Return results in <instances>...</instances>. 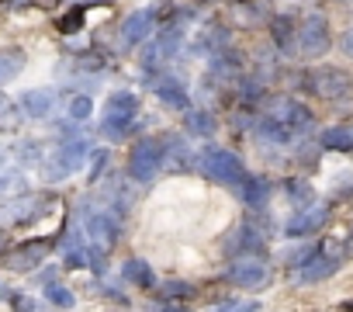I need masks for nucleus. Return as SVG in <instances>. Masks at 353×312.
<instances>
[{
  "instance_id": "2eb2a0df",
  "label": "nucleus",
  "mask_w": 353,
  "mask_h": 312,
  "mask_svg": "<svg viewBox=\"0 0 353 312\" xmlns=\"http://www.w3.org/2000/svg\"><path fill=\"white\" fill-rule=\"evenodd\" d=\"M322 222H325V208H308L305 215H298V219L288 222V233H291V236H308V233H315Z\"/></svg>"
},
{
  "instance_id": "6ab92c4d",
  "label": "nucleus",
  "mask_w": 353,
  "mask_h": 312,
  "mask_svg": "<svg viewBox=\"0 0 353 312\" xmlns=\"http://www.w3.org/2000/svg\"><path fill=\"white\" fill-rule=\"evenodd\" d=\"M229 250H250V253H260V250H263V243H260V236H256L250 226H239V229H236V236L229 240Z\"/></svg>"
},
{
  "instance_id": "f257e3e1",
  "label": "nucleus",
  "mask_w": 353,
  "mask_h": 312,
  "mask_svg": "<svg viewBox=\"0 0 353 312\" xmlns=\"http://www.w3.org/2000/svg\"><path fill=\"white\" fill-rule=\"evenodd\" d=\"M308 125H312V115H308L301 104L281 101L270 115L260 118L256 132H260L263 139H270V142H291V139H298L301 132H308Z\"/></svg>"
},
{
  "instance_id": "7ed1b4c3",
  "label": "nucleus",
  "mask_w": 353,
  "mask_h": 312,
  "mask_svg": "<svg viewBox=\"0 0 353 312\" xmlns=\"http://www.w3.org/2000/svg\"><path fill=\"white\" fill-rule=\"evenodd\" d=\"M135 115H139V97L128 94V90H118L108 97V115H104V135L108 139H121L128 135V128L135 125Z\"/></svg>"
},
{
  "instance_id": "393cba45",
  "label": "nucleus",
  "mask_w": 353,
  "mask_h": 312,
  "mask_svg": "<svg viewBox=\"0 0 353 312\" xmlns=\"http://www.w3.org/2000/svg\"><path fill=\"white\" fill-rule=\"evenodd\" d=\"M191 291H194V288L184 284V281H166V284H163V295H166V298H181V295H191Z\"/></svg>"
},
{
  "instance_id": "bb28decb",
  "label": "nucleus",
  "mask_w": 353,
  "mask_h": 312,
  "mask_svg": "<svg viewBox=\"0 0 353 312\" xmlns=\"http://www.w3.org/2000/svg\"><path fill=\"white\" fill-rule=\"evenodd\" d=\"M215 312H260V305H256V302H225V305H219Z\"/></svg>"
},
{
  "instance_id": "9d476101",
  "label": "nucleus",
  "mask_w": 353,
  "mask_h": 312,
  "mask_svg": "<svg viewBox=\"0 0 353 312\" xmlns=\"http://www.w3.org/2000/svg\"><path fill=\"white\" fill-rule=\"evenodd\" d=\"M46 240H39V243H25V246H18L14 253H8L4 257V264L11 267V271H28V267H35L42 257H46Z\"/></svg>"
},
{
  "instance_id": "4468645a",
  "label": "nucleus",
  "mask_w": 353,
  "mask_h": 312,
  "mask_svg": "<svg viewBox=\"0 0 353 312\" xmlns=\"http://www.w3.org/2000/svg\"><path fill=\"white\" fill-rule=\"evenodd\" d=\"M121 277H125L128 284H139V288H152V284H156V281H152V267H149L145 260H139V257L125 260V267H121Z\"/></svg>"
},
{
  "instance_id": "a878e982",
  "label": "nucleus",
  "mask_w": 353,
  "mask_h": 312,
  "mask_svg": "<svg viewBox=\"0 0 353 312\" xmlns=\"http://www.w3.org/2000/svg\"><path fill=\"white\" fill-rule=\"evenodd\" d=\"M80 25H83V8H77V11H70V14H66V18L59 21V28H63V32H77Z\"/></svg>"
},
{
  "instance_id": "423d86ee",
  "label": "nucleus",
  "mask_w": 353,
  "mask_h": 312,
  "mask_svg": "<svg viewBox=\"0 0 353 312\" xmlns=\"http://www.w3.org/2000/svg\"><path fill=\"white\" fill-rule=\"evenodd\" d=\"M298 49L305 56H322L329 49V28L322 18H308L301 28H298Z\"/></svg>"
},
{
  "instance_id": "aec40b11",
  "label": "nucleus",
  "mask_w": 353,
  "mask_h": 312,
  "mask_svg": "<svg viewBox=\"0 0 353 312\" xmlns=\"http://www.w3.org/2000/svg\"><path fill=\"white\" fill-rule=\"evenodd\" d=\"M322 146H329V149H353V128H329L322 135Z\"/></svg>"
},
{
  "instance_id": "20e7f679",
  "label": "nucleus",
  "mask_w": 353,
  "mask_h": 312,
  "mask_svg": "<svg viewBox=\"0 0 353 312\" xmlns=\"http://www.w3.org/2000/svg\"><path fill=\"white\" fill-rule=\"evenodd\" d=\"M163 149H166L163 139H139V146L132 149V160H128L135 181H149L163 167Z\"/></svg>"
},
{
  "instance_id": "72a5a7b5",
  "label": "nucleus",
  "mask_w": 353,
  "mask_h": 312,
  "mask_svg": "<svg viewBox=\"0 0 353 312\" xmlns=\"http://www.w3.org/2000/svg\"><path fill=\"white\" fill-rule=\"evenodd\" d=\"M35 4H42V8H56L59 0H35Z\"/></svg>"
},
{
  "instance_id": "2f4dec72",
  "label": "nucleus",
  "mask_w": 353,
  "mask_h": 312,
  "mask_svg": "<svg viewBox=\"0 0 353 312\" xmlns=\"http://www.w3.org/2000/svg\"><path fill=\"white\" fill-rule=\"evenodd\" d=\"M14 312H39V302L35 298H18V309Z\"/></svg>"
},
{
  "instance_id": "6e6552de",
  "label": "nucleus",
  "mask_w": 353,
  "mask_h": 312,
  "mask_svg": "<svg viewBox=\"0 0 353 312\" xmlns=\"http://www.w3.org/2000/svg\"><path fill=\"white\" fill-rule=\"evenodd\" d=\"M229 277L236 281V284H243V288H263L267 284V267L260 264V260H236L232 264V271H229Z\"/></svg>"
},
{
  "instance_id": "c756f323",
  "label": "nucleus",
  "mask_w": 353,
  "mask_h": 312,
  "mask_svg": "<svg viewBox=\"0 0 353 312\" xmlns=\"http://www.w3.org/2000/svg\"><path fill=\"white\" fill-rule=\"evenodd\" d=\"M104 167H108V153L101 149V153H94V170H90V181H97V177L104 174Z\"/></svg>"
},
{
  "instance_id": "4be33fe9",
  "label": "nucleus",
  "mask_w": 353,
  "mask_h": 312,
  "mask_svg": "<svg viewBox=\"0 0 353 312\" xmlns=\"http://www.w3.org/2000/svg\"><path fill=\"white\" fill-rule=\"evenodd\" d=\"M46 295H49V302H56L59 309H70V305H73V295H70L63 284H56V281H46Z\"/></svg>"
},
{
  "instance_id": "1a4fd4ad",
  "label": "nucleus",
  "mask_w": 353,
  "mask_h": 312,
  "mask_svg": "<svg viewBox=\"0 0 353 312\" xmlns=\"http://www.w3.org/2000/svg\"><path fill=\"white\" fill-rule=\"evenodd\" d=\"M152 11H139V14H128L125 25H121V42L125 46H139L149 32H152Z\"/></svg>"
},
{
  "instance_id": "b1692460",
  "label": "nucleus",
  "mask_w": 353,
  "mask_h": 312,
  "mask_svg": "<svg viewBox=\"0 0 353 312\" xmlns=\"http://www.w3.org/2000/svg\"><path fill=\"white\" fill-rule=\"evenodd\" d=\"M18 121V111H14V104L8 101V97H0V128H11Z\"/></svg>"
},
{
  "instance_id": "0eeeda50",
  "label": "nucleus",
  "mask_w": 353,
  "mask_h": 312,
  "mask_svg": "<svg viewBox=\"0 0 353 312\" xmlns=\"http://www.w3.org/2000/svg\"><path fill=\"white\" fill-rule=\"evenodd\" d=\"M312 90H315L319 97H339V94L350 90V77H346L343 70H319V73L312 77Z\"/></svg>"
},
{
  "instance_id": "dca6fc26",
  "label": "nucleus",
  "mask_w": 353,
  "mask_h": 312,
  "mask_svg": "<svg viewBox=\"0 0 353 312\" xmlns=\"http://www.w3.org/2000/svg\"><path fill=\"white\" fill-rule=\"evenodd\" d=\"M25 70V52L21 49H0V84L14 80Z\"/></svg>"
},
{
  "instance_id": "473e14b6",
  "label": "nucleus",
  "mask_w": 353,
  "mask_h": 312,
  "mask_svg": "<svg viewBox=\"0 0 353 312\" xmlns=\"http://www.w3.org/2000/svg\"><path fill=\"white\" fill-rule=\"evenodd\" d=\"M343 52H346V56H353V28L343 35Z\"/></svg>"
},
{
  "instance_id": "412c9836",
  "label": "nucleus",
  "mask_w": 353,
  "mask_h": 312,
  "mask_svg": "<svg viewBox=\"0 0 353 312\" xmlns=\"http://www.w3.org/2000/svg\"><path fill=\"white\" fill-rule=\"evenodd\" d=\"M188 128H191L194 135H212V132H215V118L205 115V111H191V115H188Z\"/></svg>"
},
{
  "instance_id": "c9c22d12",
  "label": "nucleus",
  "mask_w": 353,
  "mask_h": 312,
  "mask_svg": "<svg viewBox=\"0 0 353 312\" xmlns=\"http://www.w3.org/2000/svg\"><path fill=\"white\" fill-rule=\"evenodd\" d=\"M97 4H108V0H97Z\"/></svg>"
},
{
  "instance_id": "f8f14e48",
  "label": "nucleus",
  "mask_w": 353,
  "mask_h": 312,
  "mask_svg": "<svg viewBox=\"0 0 353 312\" xmlns=\"http://www.w3.org/2000/svg\"><path fill=\"white\" fill-rule=\"evenodd\" d=\"M21 104H25V111H28L32 118H46V115L56 108V94L46 90V87H35V90H28V94L21 97Z\"/></svg>"
},
{
  "instance_id": "f3484780",
  "label": "nucleus",
  "mask_w": 353,
  "mask_h": 312,
  "mask_svg": "<svg viewBox=\"0 0 353 312\" xmlns=\"http://www.w3.org/2000/svg\"><path fill=\"white\" fill-rule=\"evenodd\" d=\"M156 94H159L163 104H170V108H176V111H188V94H184V87L176 84V80H163V84L156 87Z\"/></svg>"
},
{
  "instance_id": "f704fd0d",
  "label": "nucleus",
  "mask_w": 353,
  "mask_h": 312,
  "mask_svg": "<svg viewBox=\"0 0 353 312\" xmlns=\"http://www.w3.org/2000/svg\"><path fill=\"white\" fill-rule=\"evenodd\" d=\"M166 312H184V309H166Z\"/></svg>"
},
{
  "instance_id": "9b49d317",
  "label": "nucleus",
  "mask_w": 353,
  "mask_h": 312,
  "mask_svg": "<svg viewBox=\"0 0 353 312\" xmlns=\"http://www.w3.org/2000/svg\"><path fill=\"white\" fill-rule=\"evenodd\" d=\"M336 267H339V260L336 257H325V253H308V260H305V267H301V281H322V277H329V274H336Z\"/></svg>"
},
{
  "instance_id": "a211bd4d",
  "label": "nucleus",
  "mask_w": 353,
  "mask_h": 312,
  "mask_svg": "<svg viewBox=\"0 0 353 312\" xmlns=\"http://www.w3.org/2000/svg\"><path fill=\"white\" fill-rule=\"evenodd\" d=\"M32 212H35V202H32V198H18V202H11V205L0 208V222L14 226L18 219H25V215H32Z\"/></svg>"
},
{
  "instance_id": "7c9ffc66",
  "label": "nucleus",
  "mask_w": 353,
  "mask_h": 312,
  "mask_svg": "<svg viewBox=\"0 0 353 312\" xmlns=\"http://www.w3.org/2000/svg\"><path fill=\"white\" fill-rule=\"evenodd\" d=\"M274 39H277L281 46H288V39H291V25H288V21H277V25H274Z\"/></svg>"
},
{
  "instance_id": "cd10ccee",
  "label": "nucleus",
  "mask_w": 353,
  "mask_h": 312,
  "mask_svg": "<svg viewBox=\"0 0 353 312\" xmlns=\"http://www.w3.org/2000/svg\"><path fill=\"white\" fill-rule=\"evenodd\" d=\"M66 264L70 267H83L87 264V250L83 246H66Z\"/></svg>"
},
{
  "instance_id": "c85d7f7f",
  "label": "nucleus",
  "mask_w": 353,
  "mask_h": 312,
  "mask_svg": "<svg viewBox=\"0 0 353 312\" xmlns=\"http://www.w3.org/2000/svg\"><path fill=\"white\" fill-rule=\"evenodd\" d=\"M70 115H73V118H87V115H90V97H77V101L70 104Z\"/></svg>"
},
{
  "instance_id": "ddd939ff",
  "label": "nucleus",
  "mask_w": 353,
  "mask_h": 312,
  "mask_svg": "<svg viewBox=\"0 0 353 312\" xmlns=\"http://www.w3.org/2000/svg\"><path fill=\"white\" fill-rule=\"evenodd\" d=\"M176 46H181V28H170V32H166V35L145 52V66H152L156 59H173Z\"/></svg>"
},
{
  "instance_id": "5701e85b",
  "label": "nucleus",
  "mask_w": 353,
  "mask_h": 312,
  "mask_svg": "<svg viewBox=\"0 0 353 312\" xmlns=\"http://www.w3.org/2000/svg\"><path fill=\"white\" fill-rule=\"evenodd\" d=\"M288 191H291V202H294L298 208L312 205V188H308V184H301V181H291V184H288Z\"/></svg>"
},
{
  "instance_id": "39448f33",
  "label": "nucleus",
  "mask_w": 353,
  "mask_h": 312,
  "mask_svg": "<svg viewBox=\"0 0 353 312\" xmlns=\"http://www.w3.org/2000/svg\"><path fill=\"white\" fill-rule=\"evenodd\" d=\"M87 153H90V142H87V139H66V142L59 146V153H56L52 167H49V177H52V181L70 177L73 170L83 167V156H87Z\"/></svg>"
},
{
  "instance_id": "f03ea898",
  "label": "nucleus",
  "mask_w": 353,
  "mask_h": 312,
  "mask_svg": "<svg viewBox=\"0 0 353 312\" xmlns=\"http://www.w3.org/2000/svg\"><path fill=\"white\" fill-rule=\"evenodd\" d=\"M198 164H201V170H205L212 181H219V184H225L229 191H239V195H243L246 184L253 181L239 156H232L229 149H219V146L205 149V153L198 156Z\"/></svg>"
}]
</instances>
